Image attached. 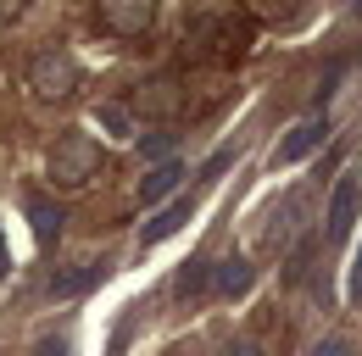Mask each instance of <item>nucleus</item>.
Segmentation results:
<instances>
[{"label":"nucleus","instance_id":"nucleus-1","mask_svg":"<svg viewBox=\"0 0 362 356\" xmlns=\"http://www.w3.org/2000/svg\"><path fill=\"white\" fill-rule=\"evenodd\" d=\"M189 56L195 61H240L251 50V17H228V11H212V17H195V28L184 34Z\"/></svg>","mask_w":362,"mask_h":356},{"label":"nucleus","instance_id":"nucleus-2","mask_svg":"<svg viewBox=\"0 0 362 356\" xmlns=\"http://www.w3.org/2000/svg\"><path fill=\"white\" fill-rule=\"evenodd\" d=\"M100 173V145H95V134H62L56 145H50L45 156V178L56 189H84L90 178Z\"/></svg>","mask_w":362,"mask_h":356},{"label":"nucleus","instance_id":"nucleus-3","mask_svg":"<svg viewBox=\"0 0 362 356\" xmlns=\"http://www.w3.org/2000/svg\"><path fill=\"white\" fill-rule=\"evenodd\" d=\"M78 84H84V67H78L73 50H40V56L28 61V89H34L40 100H67Z\"/></svg>","mask_w":362,"mask_h":356},{"label":"nucleus","instance_id":"nucleus-4","mask_svg":"<svg viewBox=\"0 0 362 356\" xmlns=\"http://www.w3.org/2000/svg\"><path fill=\"white\" fill-rule=\"evenodd\" d=\"M357 212H362V173L357 167H346L340 184H334V195H329V218H323V234L340 245L351 228H357Z\"/></svg>","mask_w":362,"mask_h":356},{"label":"nucleus","instance_id":"nucleus-5","mask_svg":"<svg viewBox=\"0 0 362 356\" xmlns=\"http://www.w3.org/2000/svg\"><path fill=\"white\" fill-rule=\"evenodd\" d=\"M323 139H329V117H307V123H296V129L279 139V150H273V167H296V162H307L323 150Z\"/></svg>","mask_w":362,"mask_h":356},{"label":"nucleus","instance_id":"nucleus-6","mask_svg":"<svg viewBox=\"0 0 362 356\" xmlns=\"http://www.w3.org/2000/svg\"><path fill=\"white\" fill-rule=\"evenodd\" d=\"M95 11L112 34H129V40L156 23V0H95Z\"/></svg>","mask_w":362,"mask_h":356},{"label":"nucleus","instance_id":"nucleus-7","mask_svg":"<svg viewBox=\"0 0 362 356\" xmlns=\"http://www.w3.org/2000/svg\"><path fill=\"white\" fill-rule=\"evenodd\" d=\"M189 218H195V195H173V201H162V206L151 212V222L139 228V239H145V245H162V239L179 234Z\"/></svg>","mask_w":362,"mask_h":356},{"label":"nucleus","instance_id":"nucleus-8","mask_svg":"<svg viewBox=\"0 0 362 356\" xmlns=\"http://www.w3.org/2000/svg\"><path fill=\"white\" fill-rule=\"evenodd\" d=\"M106 273H112V256H95L90 267H67V273H56V278H50V301H73V295H90L95 284H100V278H106Z\"/></svg>","mask_w":362,"mask_h":356},{"label":"nucleus","instance_id":"nucleus-9","mask_svg":"<svg viewBox=\"0 0 362 356\" xmlns=\"http://www.w3.org/2000/svg\"><path fill=\"white\" fill-rule=\"evenodd\" d=\"M184 173H189V167H184L179 156H168V162H156V167H151V173L139 178V206H162V201H168V195H179V184H184Z\"/></svg>","mask_w":362,"mask_h":356},{"label":"nucleus","instance_id":"nucleus-10","mask_svg":"<svg viewBox=\"0 0 362 356\" xmlns=\"http://www.w3.org/2000/svg\"><path fill=\"white\" fill-rule=\"evenodd\" d=\"M23 212H28V228H34V245H40V251H50V245L62 239V222H67V218H62V206L28 189V195H23Z\"/></svg>","mask_w":362,"mask_h":356},{"label":"nucleus","instance_id":"nucleus-11","mask_svg":"<svg viewBox=\"0 0 362 356\" xmlns=\"http://www.w3.org/2000/svg\"><path fill=\"white\" fill-rule=\"evenodd\" d=\"M251 278H257L251 256H228V262H218V267H212V290H218L223 301H240V295L251 290Z\"/></svg>","mask_w":362,"mask_h":356},{"label":"nucleus","instance_id":"nucleus-12","mask_svg":"<svg viewBox=\"0 0 362 356\" xmlns=\"http://www.w3.org/2000/svg\"><path fill=\"white\" fill-rule=\"evenodd\" d=\"M206 284H212V262H206V256H189V262H179V273H173V301H195Z\"/></svg>","mask_w":362,"mask_h":356},{"label":"nucleus","instance_id":"nucleus-13","mask_svg":"<svg viewBox=\"0 0 362 356\" xmlns=\"http://www.w3.org/2000/svg\"><path fill=\"white\" fill-rule=\"evenodd\" d=\"M173 100H179V95H173V84H162V78H156V84H145V95H139L134 106H145V112H162V117H168V106H173Z\"/></svg>","mask_w":362,"mask_h":356},{"label":"nucleus","instance_id":"nucleus-14","mask_svg":"<svg viewBox=\"0 0 362 356\" xmlns=\"http://www.w3.org/2000/svg\"><path fill=\"white\" fill-rule=\"evenodd\" d=\"M296 6H301V0H245V11H257V17H268V23H284Z\"/></svg>","mask_w":362,"mask_h":356},{"label":"nucleus","instance_id":"nucleus-15","mask_svg":"<svg viewBox=\"0 0 362 356\" xmlns=\"http://www.w3.org/2000/svg\"><path fill=\"white\" fill-rule=\"evenodd\" d=\"M313 356H362L357 351V340H346V334H329V340H317V351Z\"/></svg>","mask_w":362,"mask_h":356},{"label":"nucleus","instance_id":"nucleus-16","mask_svg":"<svg viewBox=\"0 0 362 356\" xmlns=\"http://www.w3.org/2000/svg\"><path fill=\"white\" fill-rule=\"evenodd\" d=\"M139 150H145V156H173V134H168V129L145 134V139H139Z\"/></svg>","mask_w":362,"mask_h":356},{"label":"nucleus","instance_id":"nucleus-17","mask_svg":"<svg viewBox=\"0 0 362 356\" xmlns=\"http://www.w3.org/2000/svg\"><path fill=\"white\" fill-rule=\"evenodd\" d=\"M228 162H234V150H218V156H212V162L201 167V184H218V178L228 173Z\"/></svg>","mask_w":362,"mask_h":356},{"label":"nucleus","instance_id":"nucleus-18","mask_svg":"<svg viewBox=\"0 0 362 356\" xmlns=\"http://www.w3.org/2000/svg\"><path fill=\"white\" fill-rule=\"evenodd\" d=\"M67 351H73V340H67V334H50V340H40L34 356H67Z\"/></svg>","mask_w":362,"mask_h":356},{"label":"nucleus","instance_id":"nucleus-19","mask_svg":"<svg viewBox=\"0 0 362 356\" xmlns=\"http://www.w3.org/2000/svg\"><path fill=\"white\" fill-rule=\"evenodd\" d=\"M95 117H100V123H106V129H134V123H129V112H117V106H100V112H95Z\"/></svg>","mask_w":362,"mask_h":356},{"label":"nucleus","instance_id":"nucleus-20","mask_svg":"<svg viewBox=\"0 0 362 356\" xmlns=\"http://www.w3.org/2000/svg\"><path fill=\"white\" fill-rule=\"evenodd\" d=\"M346 295H351V307H362V251H357V262H351V284H346Z\"/></svg>","mask_w":362,"mask_h":356},{"label":"nucleus","instance_id":"nucleus-21","mask_svg":"<svg viewBox=\"0 0 362 356\" xmlns=\"http://www.w3.org/2000/svg\"><path fill=\"white\" fill-rule=\"evenodd\" d=\"M11 273V251H6V228H0V278Z\"/></svg>","mask_w":362,"mask_h":356},{"label":"nucleus","instance_id":"nucleus-22","mask_svg":"<svg viewBox=\"0 0 362 356\" xmlns=\"http://www.w3.org/2000/svg\"><path fill=\"white\" fill-rule=\"evenodd\" d=\"M223 356H262V351H251V345H234V351H223Z\"/></svg>","mask_w":362,"mask_h":356},{"label":"nucleus","instance_id":"nucleus-23","mask_svg":"<svg viewBox=\"0 0 362 356\" xmlns=\"http://www.w3.org/2000/svg\"><path fill=\"white\" fill-rule=\"evenodd\" d=\"M351 11H357V17H362V0H351Z\"/></svg>","mask_w":362,"mask_h":356}]
</instances>
